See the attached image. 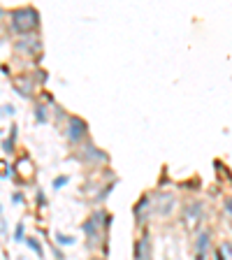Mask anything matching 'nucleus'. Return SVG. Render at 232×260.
<instances>
[{
    "mask_svg": "<svg viewBox=\"0 0 232 260\" xmlns=\"http://www.w3.org/2000/svg\"><path fill=\"white\" fill-rule=\"evenodd\" d=\"M209 242H211L209 233H200V237H197V244H195V260H205V258H207V251H209Z\"/></svg>",
    "mask_w": 232,
    "mask_h": 260,
    "instance_id": "nucleus-3",
    "label": "nucleus"
},
{
    "mask_svg": "<svg viewBox=\"0 0 232 260\" xmlns=\"http://www.w3.org/2000/svg\"><path fill=\"white\" fill-rule=\"evenodd\" d=\"M86 133H89V126H86L79 117H72L70 123H68V135H70L72 142H79V140H84V137H86Z\"/></svg>",
    "mask_w": 232,
    "mask_h": 260,
    "instance_id": "nucleus-2",
    "label": "nucleus"
},
{
    "mask_svg": "<svg viewBox=\"0 0 232 260\" xmlns=\"http://www.w3.org/2000/svg\"><path fill=\"white\" fill-rule=\"evenodd\" d=\"M225 212H228V214H230L232 216V197H228V200H225Z\"/></svg>",
    "mask_w": 232,
    "mask_h": 260,
    "instance_id": "nucleus-10",
    "label": "nucleus"
},
{
    "mask_svg": "<svg viewBox=\"0 0 232 260\" xmlns=\"http://www.w3.org/2000/svg\"><path fill=\"white\" fill-rule=\"evenodd\" d=\"M216 260H228V258H225V253H223V249H218V251H216Z\"/></svg>",
    "mask_w": 232,
    "mask_h": 260,
    "instance_id": "nucleus-12",
    "label": "nucleus"
},
{
    "mask_svg": "<svg viewBox=\"0 0 232 260\" xmlns=\"http://www.w3.org/2000/svg\"><path fill=\"white\" fill-rule=\"evenodd\" d=\"M12 200H14V202H21V200H23V195H21V193H14V195H12Z\"/></svg>",
    "mask_w": 232,
    "mask_h": 260,
    "instance_id": "nucleus-13",
    "label": "nucleus"
},
{
    "mask_svg": "<svg viewBox=\"0 0 232 260\" xmlns=\"http://www.w3.org/2000/svg\"><path fill=\"white\" fill-rule=\"evenodd\" d=\"M56 242H61L63 246H70V244H74V239H72V237H68V235L56 233Z\"/></svg>",
    "mask_w": 232,
    "mask_h": 260,
    "instance_id": "nucleus-6",
    "label": "nucleus"
},
{
    "mask_svg": "<svg viewBox=\"0 0 232 260\" xmlns=\"http://www.w3.org/2000/svg\"><path fill=\"white\" fill-rule=\"evenodd\" d=\"M0 14H2V9H0Z\"/></svg>",
    "mask_w": 232,
    "mask_h": 260,
    "instance_id": "nucleus-14",
    "label": "nucleus"
},
{
    "mask_svg": "<svg viewBox=\"0 0 232 260\" xmlns=\"http://www.w3.org/2000/svg\"><path fill=\"white\" fill-rule=\"evenodd\" d=\"M65 184H68V177H58V179H54V189H61Z\"/></svg>",
    "mask_w": 232,
    "mask_h": 260,
    "instance_id": "nucleus-9",
    "label": "nucleus"
},
{
    "mask_svg": "<svg viewBox=\"0 0 232 260\" xmlns=\"http://www.w3.org/2000/svg\"><path fill=\"white\" fill-rule=\"evenodd\" d=\"M26 244L30 246V249H33V251L37 253V256H42V246H40V242H37V239H33V237H28V239H26Z\"/></svg>",
    "mask_w": 232,
    "mask_h": 260,
    "instance_id": "nucleus-5",
    "label": "nucleus"
},
{
    "mask_svg": "<svg viewBox=\"0 0 232 260\" xmlns=\"http://www.w3.org/2000/svg\"><path fill=\"white\" fill-rule=\"evenodd\" d=\"M14 239H17V242H21V239H23V225H21V223H19L17 230H14Z\"/></svg>",
    "mask_w": 232,
    "mask_h": 260,
    "instance_id": "nucleus-8",
    "label": "nucleus"
},
{
    "mask_svg": "<svg viewBox=\"0 0 232 260\" xmlns=\"http://www.w3.org/2000/svg\"><path fill=\"white\" fill-rule=\"evenodd\" d=\"M35 117H37V121H40V123H45V109H37Z\"/></svg>",
    "mask_w": 232,
    "mask_h": 260,
    "instance_id": "nucleus-11",
    "label": "nucleus"
},
{
    "mask_svg": "<svg viewBox=\"0 0 232 260\" xmlns=\"http://www.w3.org/2000/svg\"><path fill=\"white\" fill-rule=\"evenodd\" d=\"M37 24H40V14L33 7H23L12 12V28L17 33H30V30L37 28Z\"/></svg>",
    "mask_w": 232,
    "mask_h": 260,
    "instance_id": "nucleus-1",
    "label": "nucleus"
},
{
    "mask_svg": "<svg viewBox=\"0 0 232 260\" xmlns=\"http://www.w3.org/2000/svg\"><path fill=\"white\" fill-rule=\"evenodd\" d=\"M149 235H144L142 237V242L137 244V249H135V260H144L146 256H149Z\"/></svg>",
    "mask_w": 232,
    "mask_h": 260,
    "instance_id": "nucleus-4",
    "label": "nucleus"
},
{
    "mask_svg": "<svg viewBox=\"0 0 232 260\" xmlns=\"http://www.w3.org/2000/svg\"><path fill=\"white\" fill-rule=\"evenodd\" d=\"M200 212H202V209H200V205H190L188 207V216H190V218H195V216H200Z\"/></svg>",
    "mask_w": 232,
    "mask_h": 260,
    "instance_id": "nucleus-7",
    "label": "nucleus"
}]
</instances>
